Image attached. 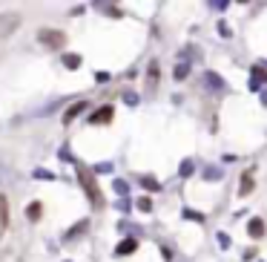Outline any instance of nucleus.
Here are the masks:
<instances>
[{
    "label": "nucleus",
    "instance_id": "f257e3e1",
    "mask_svg": "<svg viewBox=\"0 0 267 262\" xmlns=\"http://www.w3.org/2000/svg\"><path fill=\"white\" fill-rule=\"evenodd\" d=\"M78 176H80V184H83V190H86L89 202H92L95 208H104V196H101V188L95 184V179H92V173H89V170H80Z\"/></svg>",
    "mask_w": 267,
    "mask_h": 262
},
{
    "label": "nucleus",
    "instance_id": "f03ea898",
    "mask_svg": "<svg viewBox=\"0 0 267 262\" xmlns=\"http://www.w3.org/2000/svg\"><path fill=\"white\" fill-rule=\"evenodd\" d=\"M40 44L52 46V49H61V46L66 44V35L58 32V29H43V32H40Z\"/></svg>",
    "mask_w": 267,
    "mask_h": 262
},
{
    "label": "nucleus",
    "instance_id": "7ed1b4c3",
    "mask_svg": "<svg viewBox=\"0 0 267 262\" xmlns=\"http://www.w3.org/2000/svg\"><path fill=\"white\" fill-rule=\"evenodd\" d=\"M9 228V199L6 196H0V234Z\"/></svg>",
    "mask_w": 267,
    "mask_h": 262
},
{
    "label": "nucleus",
    "instance_id": "20e7f679",
    "mask_svg": "<svg viewBox=\"0 0 267 262\" xmlns=\"http://www.w3.org/2000/svg\"><path fill=\"white\" fill-rule=\"evenodd\" d=\"M112 121V107H101L98 113H92V124H109Z\"/></svg>",
    "mask_w": 267,
    "mask_h": 262
},
{
    "label": "nucleus",
    "instance_id": "39448f33",
    "mask_svg": "<svg viewBox=\"0 0 267 262\" xmlns=\"http://www.w3.org/2000/svg\"><path fill=\"white\" fill-rule=\"evenodd\" d=\"M247 231H250V236H253V239H261V236H264V222H261V219H250Z\"/></svg>",
    "mask_w": 267,
    "mask_h": 262
},
{
    "label": "nucleus",
    "instance_id": "423d86ee",
    "mask_svg": "<svg viewBox=\"0 0 267 262\" xmlns=\"http://www.w3.org/2000/svg\"><path fill=\"white\" fill-rule=\"evenodd\" d=\"M83 107H86L83 101H78V104H72V107L66 109V116H63V121H66V124H72V118H78L80 113H83Z\"/></svg>",
    "mask_w": 267,
    "mask_h": 262
},
{
    "label": "nucleus",
    "instance_id": "0eeeda50",
    "mask_svg": "<svg viewBox=\"0 0 267 262\" xmlns=\"http://www.w3.org/2000/svg\"><path fill=\"white\" fill-rule=\"evenodd\" d=\"M135 248H138V242H135V239H124V242L118 245V253H132Z\"/></svg>",
    "mask_w": 267,
    "mask_h": 262
},
{
    "label": "nucleus",
    "instance_id": "6e6552de",
    "mask_svg": "<svg viewBox=\"0 0 267 262\" xmlns=\"http://www.w3.org/2000/svg\"><path fill=\"white\" fill-rule=\"evenodd\" d=\"M250 190H253V176L247 173V176H241V196H247Z\"/></svg>",
    "mask_w": 267,
    "mask_h": 262
},
{
    "label": "nucleus",
    "instance_id": "1a4fd4ad",
    "mask_svg": "<svg viewBox=\"0 0 267 262\" xmlns=\"http://www.w3.org/2000/svg\"><path fill=\"white\" fill-rule=\"evenodd\" d=\"M40 202H32V205H29V219H32V222H37V219H40Z\"/></svg>",
    "mask_w": 267,
    "mask_h": 262
},
{
    "label": "nucleus",
    "instance_id": "9d476101",
    "mask_svg": "<svg viewBox=\"0 0 267 262\" xmlns=\"http://www.w3.org/2000/svg\"><path fill=\"white\" fill-rule=\"evenodd\" d=\"M158 84V63H150V90Z\"/></svg>",
    "mask_w": 267,
    "mask_h": 262
},
{
    "label": "nucleus",
    "instance_id": "9b49d317",
    "mask_svg": "<svg viewBox=\"0 0 267 262\" xmlns=\"http://www.w3.org/2000/svg\"><path fill=\"white\" fill-rule=\"evenodd\" d=\"M63 63L75 69V66H80V58H78V55H66V58H63Z\"/></svg>",
    "mask_w": 267,
    "mask_h": 262
},
{
    "label": "nucleus",
    "instance_id": "f8f14e48",
    "mask_svg": "<svg viewBox=\"0 0 267 262\" xmlns=\"http://www.w3.org/2000/svg\"><path fill=\"white\" fill-rule=\"evenodd\" d=\"M138 208H141V210H150L152 202H150V199H141V202H138Z\"/></svg>",
    "mask_w": 267,
    "mask_h": 262
},
{
    "label": "nucleus",
    "instance_id": "ddd939ff",
    "mask_svg": "<svg viewBox=\"0 0 267 262\" xmlns=\"http://www.w3.org/2000/svg\"><path fill=\"white\" fill-rule=\"evenodd\" d=\"M184 75H187V66L181 63V66H178V69H175V78H184Z\"/></svg>",
    "mask_w": 267,
    "mask_h": 262
},
{
    "label": "nucleus",
    "instance_id": "4468645a",
    "mask_svg": "<svg viewBox=\"0 0 267 262\" xmlns=\"http://www.w3.org/2000/svg\"><path fill=\"white\" fill-rule=\"evenodd\" d=\"M181 173H184V176H190V173H193V164H190V162H184V167H181Z\"/></svg>",
    "mask_w": 267,
    "mask_h": 262
}]
</instances>
